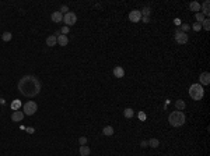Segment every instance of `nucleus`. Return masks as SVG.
Instances as JSON below:
<instances>
[{
    "mask_svg": "<svg viewBox=\"0 0 210 156\" xmlns=\"http://www.w3.org/2000/svg\"><path fill=\"white\" fill-rule=\"evenodd\" d=\"M24 113H23V112H20V110H16V112H13V114H11V120H13V121H21V120H23V118H24Z\"/></svg>",
    "mask_w": 210,
    "mask_h": 156,
    "instance_id": "nucleus-9",
    "label": "nucleus"
},
{
    "mask_svg": "<svg viewBox=\"0 0 210 156\" xmlns=\"http://www.w3.org/2000/svg\"><path fill=\"white\" fill-rule=\"evenodd\" d=\"M129 20L132 23H139L142 20V13L140 10H132L129 13Z\"/></svg>",
    "mask_w": 210,
    "mask_h": 156,
    "instance_id": "nucleus-7",
    "label": "nucleus"
},
{
    "mask_svg": "<svg viewBox=\"0 0 210 156\" xmlns=\"http://www.w3.org/2000/svg\"><path fill=\"white\" fill-rule=\"evenodd\" d=\"M57 43V36L56 35H49L48 38H46V45H48V46H55V45H56Z\"/></svg>",
    "mask_w": 210,
    "mask_h": 156,
    "instance_id": "nucleus-12",
    "label": "nucleus"
},
{
    "mask_svg": "<svg viewBox=\"0 0 210 156\" xmlns=\"http://www.w3.org/2000/svg\"><path fill=\"white\" fill-rule=\"evenodd\" d=\"M203 28H204L206 31H209L210 29V20L209 18H204V21H203Z\"/></svg>",
    "mask_w": 210,
    "mask_h": 156,
    "instance_id": "nucleus-24",
    "label": "nucleus"
},
{
    "mask_svg": "<svg viewBox=\"0 0 210 156\" xmlns=\"http://www.w3.org/2000/svg\"><path fill=\"white\" fill-rule=\"evenodd\" d=\"M175 40H177L179 45H185L186 42H188V35H186L185 32L177 29V31H175Z\"/></svg>",
    "mask_w": 210,
    "mask_h": 156,
    "instance_id": "nucleus-6",
    "label": "nucleus"
},
{
    "mask_svg": "<svg viewBox=\"0 0 210 156\" xmlns=\"http://www.w3.org/2000/svg\"><path fill=\"white\" fill-rule=\"evenodd\" d=\"M174 24H177V25H181V20H179V18H175V20H174Z\"/></svg>",
    "mask_w": 210,
    "mask_h": 156,
    "instance_id": "nucleus-34",
    "label": "nucleus"
},
{
    "mask_svg": "<svg viewBox=\"0 0 210 156\" xmlns=\"http://www.w3.org/2000/svg\"><path fill=\"white\" fill-rule=\"evenodd\" d=\"M189 29V25H186V24H182V32H185Z\"/></svg>",
    "mask_w": 210,
    "mask_h": 156,
    "instance_id": "nucleus-32",
    "label": "nucleus"
},
{
    "mask_svg": "<svg viewBox=\"0 0 210 156\" xmlns=\"http://www.w3.org/2000/svg\"><path fill=\"white\" fill-rule=\"evenodd\" d=\"M123 116L126 117V118H132V117L135 116V112H133V109H130V107H128V109L123 110Z\"/></svg>",
    "mask_w": 210,
    "mask_h": 156,
    "instance_id": "nucleus-18",
    "label": "nucleus"
},
{
    "mask_svg": "<svg viewBox=\"0 0 210 156\" xmlns=\"http://www.w3.org/2000/svg\"><path fill=\"white\" fill-rule=\"evenodd\" d=\"M20 106H21V102L18 101V99H16V101L13 102V103H11V109L14 110V112L20 109Z\"/></svg>",
    "mask_w": 210,
    "mask_h": 156,
    "instance_id": "nucleus-22",
    "label": "nucleus"
},
{
    "mask_svg": "<svg viewBox=\"0 0 210 156\" xmlns=\"http://www.w3.org/2000/svg\"><path fill=\"white\" fill-rule=\"evenodd\" d=\"M189 8H191V11H196V13H199V11H200V3H198V1H192V3L189 4Z\"/></svg>",
    "mask_w": 210,
    "mask_h": 156,
    "instance_id": "nucleus-16",
    "label": "nucleus"
},
{
    "mask_svg": "<svg viewBox=\"0 0 210 156\" xmlns=\"http://www.w3.org/2000/svg\"><path fill=\"white\" fill-rule=\"evenodd\" d=\"M140 146H142V148H146V146H149V141H142Z\"/></svg>",
    "mask_w": 210,
    "mask_h": 156,
    "instance_id": "nucleus-31",
    "label": "nucleus"
},
{
    "mask_svg": "<svg viewBox=\"0 0 210 156\" xmlns=\"http://www.w3.org/2000/svg\"><path fill=\"white\" fill-rule=\"evenodd\" d=\"M60 34H62V35L69 34V27H63V28H62V31H60Z\"/></svg>",
    "mask_w": 210,
    "mask_h": 156,
    "instance_id": "nucleus-30",
    "label": "nucleus"
},
{
    "mask_svg": "<svg viewBox=\"0 0 210 156\" xmlns=\"http://www.w3.org/2000/svg\"><path fill=\"white\" fill-rule=\"evenodd\" d=\"M79 152H80L81 156H88L90 155V146H87V145H81L80 149H79Z\"/></svg>",
    "mask_w": 210,
    "mask_h": 156,
    "instance_id": "nucleus-15",
    "label": "nucleus"
},
{
    "mask_svg": "<svg viewBox=\"0 0 210 156\" xmlns=\"http://www.w3.org/2000/svg\"><path fill=\"white\" fill-rule=\"evenodd\" d=\"M192 28H193V31L199 32V31H200V29H202V24H199V23H195V24H193V27H192Z\"/></svg>",
    "mask_w": 210,
    "mask_h": 156,
    "instance_id": "nucleus-26",
    "label": "nucleus"
},
{
    "mask_svg": "<svg viewBox=\"0 0 210 156\" xmlns=\"http://www.w3.org/2000/svg\"><path fill=\"white\" fill-rule=\"evenodd\" d=\"M23 110H24L23 113H24L25 116H32L34 113L38 110V105H37L34 101H30V102H27V103L24 105Z\"/></svg>",
    "mask_w": 210,
    "mask_h": 156,
    "instance_id": "nucleus-4",
    "label": "nucleus"
},
{
    "mask_svg": "<svg viewBox=\"0 0 210 156\" xmlns=\"http://www.w3.org/2000/svg\"><path fill=\"white\" fill-rule=\"evenodd\" d=\"M209 6H210V1H209V0L203 1V4L200 6V8H202V14H203V16H209V14H210Z\"/></svg>",
    "mask_w": 210,
    "mask_h": 156,
    "instance_id": "nucleus-11",
    "label": "nucleus"
},
{
    "mask_svg": "<svg viewBox=\"0 0 210 156\" xmlns=\"http://www.w3.org/2000/svg\"><path fill=\"white\" fill-rule=\"evenodd\" d=\"M67 42H69V38L66 36V35H57V45H60V46H66L67 45Z\"/></svg>",
    "mask_w": 210,
    "mask_h": 156,
    "instance_id": "nucleus-13",
    "label": "nucleus"
},
{
    "mask_svg": "<svg viewBox=\"0 0 210 156\" xmlns=\"http://www.w3.org/2000/svg\"><path fill=\"white\" fill-rule=\"evenodd\" d=\"M113 75L116 78H123V75H125V71H123V67H115L113 68Z\"/></svg>",
    "mask_w": 210,
    "mask_h": 156,
    "instance_id": "nucleus-14",
    "label": "nucleus"
},
{
    "mask_svg": "<svg viewBox=\"0 0 210 156\" xmlns=\"http://www.w3.org/2000/svg\"><path fill=\"white\" fill-rule=\"evenodd\" d=\"M18 91L27 98H34L41 92V82L35 75H24L18 81Z\"/></svg>",
    "mask_w": 210,
    "mask_h": 156,
    "instance_id": "nucleus-1",
    "label": "nucleus"
},
{
    "mask_svg": "<svg viewBox=\"0 0 210 156\" xmlns=\"http://www.w3.org/2000/svg\"><path fill=\"white\" fill-rule=\"evenodd\" d=\"M60 13H62V14H63V13H66V14H67V13H69V8H67V6H62V7H60Z\"/></svg>",
    "mask_w": 210,
    "mask_h": 156,
    "instance_id": "nucleus-29",
    "label": "nucleus"
},
{
    "mask_svg": "<svg viewBox=\"0 0 210 156\" xmlns=\"http://www.w3.org/2000/svg\"><path fill=\"white\" fill-rule=\"evenodd\" d=\"M195 18L198 20V23L199 24H202L203 21H204V16H203L202 13H196V14H195Z\"/></svg>",
    "mask_w": 210,
    "mask_h": 156,
    "instance_id": "nucleus-23",
    "label": "nucleus"
},
{
    "mask_svg": "<svg viewBox=\"0 0 210 156\" xmlns=\"http://www.w3.org/2000/svg\"><path fill=\"white\" fill-rule=\"evenodd\" d=\"M158 145H160V142H158L157 138H151V140L149 141V146H151V148H157Z\"/></svg>",
    "mask_w": 210,
    "mask_h": 156,
    "instance_id": "nucleus-20",
    "label": "nucleus"
},
{
    "mask_svg": "<svg viewBox=\"0 0 210 156\" xmlns=\"http://www.w3.org/2000/svg\"><path fill=\"white\" fill-rule=\"evenodd\" d=\"M199 81H200V85H209L210 84V74L207 71H204L200 74V77H199Z\"/></svg>",
    "mask_w": 210,
    "mask_h": 156,
    "instance_id": "nucleus-8",
    "label": "nucleus"
},
{
    "mask_svg": "<svg viewBox=\"0 0 210 156\" xmlns=\"http://www.w3.org/2000/svg\"><path fill=\"white\" fill-rule=\"evenodd\" d=\"M63 21H65L66 27L74 25V24L77 23V16H76V13H72V11H69L67 14H65V16H63Z\"/></svg>",
    "mask_w": 210,
    "mask_h": 156,
    "instance_id": "nucleus-5",
    "label": "nucleus"
},
{
    "mask_svg": "<svg viewBox=\"0 0 210 156\" xmlns=\"http://www.w3.org/2000/svg\"><path fill=\"white\" fill-rule=\"evenodd\" d=\"M102 134H104V135H106V137H111V135L113 134L112 125H106V127H104V130H102Z\"/></svg>",
    "mask_w": 210,
    "mask_h": 156,
    "instance_id": "nucleus-17",
    "label": "nucleus"
},
{
    "mask_svg": "<svg viewBox=\"0 0 210 156\" xmlns=\"http://www.w3.org/2000/svg\"><path fill=\"white\" fill-rule=\"evenodd\" d=\"M139 118H140L142 121H144V120H146V114H144V112H139Z\"/></svg>",
    "mask_w": 210,
    "mask_h": 156,
    "instance_id": "nucleus-28",
    "label": "nucleus"
},
{
    "mask_svg": "<svg viewBox=\"0 0 210 156\" xmlns=\"http://www.w3.org/2000/svg\"><path fill=\"white\" fill-rule=\"evenodd\" d=\"M11 38H13V34H11V32H4V34L1 35V39H3L4 42H8V40H11Z\"/></svg>",
    "mask_w": 210,
    "mask_h": 156,
    "instance_id": "nucleus-21",
    "label": "nucleus"
},
{
    "mask_svg": "<svg viewBox=\"0 0 210 156\" xmlns=\"http://www.w3.org/2000/svg\"><path fill=\"white\" fill-rule=\"evenodd\" d=\"M142 20H143V23H149V21H150V17H142Z\"/></svg>",
    "mask_w": 210,
    "mask_h": 156,
    "instance_id": "nucleus-33",
    "label": "nucleus"
},
{
    "mask_svg": "<svg viewBox=\"0 0 210 156\" xmlns=\"http://www.w3.org/2000/svg\"><path fill=\"white\" fill-rule=\"evenodd\" d=\"M175 107H177L178 110H184L186 107V103L182 101V99H179V101L175 102Z\"/></svg>",
    "mask_w": 210,
    "mask_h": 156,
    "instance_id": "nucleus-19",
    "label": "nucleus"
},
{
    "mask_svg": "<svg viewBox=\"0 0 210 156\" xmlns=\"http://www.w3.org/2000/svg\"><path fill=\"white\" fill-rule=\"evenodd\" d=\"M168 123H170L172 127H181V125L185 124V114L181 112V110H177V112H172L168 116Z\"/></svg>",
    "mask_w": 210,
    "mask_h": 156,
    "instance_id": "nucleus-2",
    "label": "nucleus"
},
{
    "mask_svg": "<svg viewBox=\"0 0 210 156\" xmlns=\"http://www.w3.org/2000/svg\"><path fill=\"white\" fill-rule=\"evenodd\" d=\"M142 14H144V17H150V7H144L142 11H140Z\"/></svg>",
    "mask_w": 210,
    "mask_h": 156,
    "instance_id": "nucleus-25",
    "label": "nucleus"
},
{
    "mask_svg": "<svg viewBox=\"0 0 210 156\" xmlns=\"http://www.w3.org/2000/svg\"><path fill=\"white\" fill-rule=\"evenodd\" d=\"M79 144H80V145H86V144H87V138H86V137H80V138H79Z\"/></svg>",
    "mask_w": 210,
    "mask_h": 156,
    "instance_id": "nucleus-27",
    "label": "nucleus"
},
{
    "mask_svg": "<svg viewBox=\"0 0 210 156\" xmlns=\"http://www.w3.org/2000/svg\"><path fill=\"white\" fill-rule=\"evenodd\" d=\"M189 95L193 101H202V98L204 96V89L200 84H192L189 88Z\"/></svg>",
    "mask_w": 210,
    "mask_h": 156,
    "instance_id": "nucleus-3",
    "label": "nucleus"
},
{
    "mask_svg": "<svg viewBox=\"0 0 210 156\" xmlns=\"http://www.w3.org/2000/svg\"><path fill=\"white\" fill-rule=\"evenodd\" d=\"M50 18H52V21L53 23H62L63 21V14L60 13V11H55V13H52V16H50Z\"/></svg>",
    "mask_w": 210,
    "mask_h": 156,
    "instance_id": "nucleus-10",
    "label": "nucleus"
}]
</instances>
